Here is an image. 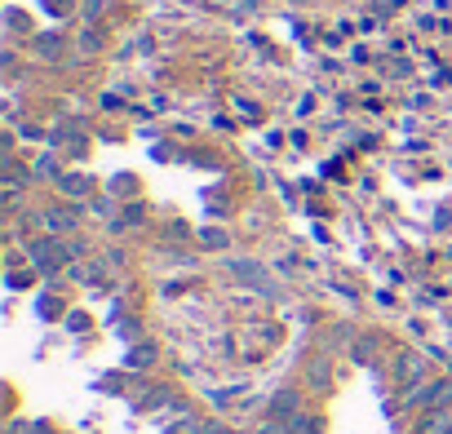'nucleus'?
I'll return each instance as SVG.
<instances>
[{"label": "nucleus", "instance_id": "f257e3e1", "mask_svg": "<svg viewBox=\"0 0 452 434\" xmlns=\"http://www.w3.org/2000/svg\"><path fill=\"white\" fill-rule=\"evenodd\" d=\"M275 416H284V421H297V394H275Z\"/></svg>", "mask_w": 452, "mask_h": 434}, {"label": "nucleus", "instance_id": "f03ea898", "mask_svg": "<svg viewBox=\"0 0 452 434\" xmlns=\"http://www.w3.org/2000/svg\"><path fill=\"white\" fill-rule=\"evenodd\" d=\"M293 434H320V421H315V416H297V421H293Z\"/></svg>", "mask_w": 452, "mask_h": 434}, {"label": "nucleus", "instance_id": "7ed1b4c3", "mask_svg": "<svg viewBox=\"0 0 452 434\" xmlns=\"http://www.w3.org/2000/svg\"><path fill=\"white\" fill-rule=\"evenodd\" d=\"M430 434H452V416H439V421L430 426Z\"/></svg>", "mask_w": 452, "mask_h": 434}, {"label": "nucleus", "instance_id": "20e7f679", "mask_svg": "<svg viewBox=\"0 0 452 434\" xmlns=\"http://www.w3.org/2000/svg\"><path fill=\"white\" fill-rule=\"evenodd\" d=\"M262 434H284V430H279V426H266V430H262Z\"/></svg>", "mask_w": 452, "mask_h": 434}]
</instances>
